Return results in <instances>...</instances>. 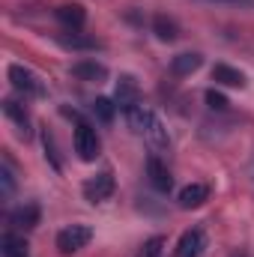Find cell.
<instances>
[{
	"mask_svg": "<svg viewBox=\"0 0 254 257\" xmlns=\"http://www.w3.org/2000/svg\"><path fill=\"white\" fill-rule=\"evenodd\" d=\"M233 257H248V254H233Z\"/></svg>",
	"mask_w": 254,
	"mask_h": 257,
	"instance_id": "cell-24",
	"label": "cell"
},
{
	"mask_svg": "<svg viewBox=\"0 0 254 257\" xmlns=\"http://www.w3.org/2000/svg\"><path fill=\"white\" fill-rule=\"evenodd\" d=\"M72 141H75V153H78L81 162H96L102 144H99V135H96V128L90 126V123H78Z\"/></svg>",
	"mask_w": 254,
	"mask_h": 257,
	"instance_id": "cell-1",
	"label": "cell"
},
{
	"mask_svg": "<svg viewBox=\"0 0 254 257\" xmlns=\"http://www.w3.org/2000/svg\"><path fill=\"white\" fill-rule=\"evenodd\" d=\"M9 221H12V227H18V230H33V227L39 224V206H36V203H21L18 209H12Z\"/></svg>",
	"mask_w": 254,
	"mask_h": 257,
	"instance_id": "cell-11",
	"label": "cell"
},
{
	"mask_svg": "<svg viewBox=\"0 0 254 257\" xmlns=\"http://www.w3.org/2000/svg\"><path fill=\"white\" fill-rule=\"evenodd\" d=\"M57 42L69 48V51H96L99 48V42L96 39H90V36H81L78 30H69V33H60L57 36Z\"/></svg>",
	"mask_w": 254,
	"mask_h": 257,
	"instance_id": "cell-14",
	"label": "cell"
},
{
	"mask_svg": "<svg viewBox=\"0 0 254 257\" xmlns=\"http://www.w3.org/2000/svg\"><path fill=\"white\" fill-rule=\"evenodd\" d=\"M90 108H93V114H96L102 123H111V120H114V114H117V102H111V99H105V96H99Z\"/></svg>",
	"mask_w": 254,
	"mask_h": 257,
	"instance_id": "cell-19",
	"label": "cell"
},
{
	"mask_svg": "<svg viewBox=\"0 0 254 257\" xmlns=\"http://www.w3.org/2000/svg\"><path fill=\"white\" fill-rule=\"evenodd\" d=\"M206 197H209V189L203 183H191L180 192V206L183 209H197L200 203H206Z\"/></svg>",
	"mask_w": 254,
	"mask_h": 257,
	"instance_id": "cell-15",
	"label": "cell"
},
{
	"mask_svg": "<svg viewBox=\"0 0 254 257\" xmlns=\"http://www.w3.org/2000/svg\"><path fill=\"white\" fill-rule=\"evenodd\" d=\"M153 33H156L162 42H174V39L180 36V27H177L174 18H168V15H156V18H153Z\"/></svg>",
	"mask_w": 254,
	"mask_h": 257,
	"instance_id": "cell-17",
	"label": "cell"
},
{
	"mask_svg": "<svg viewBox=\"0 0 254 257\" xmlns=\"http://www.w3.org/2000/svg\"><path fill=\"white\" fill-rule=\"evenodd\" d=\"M147 177H150L153 189H159V192H171V189H174V177H171L168 165H165L159 156H150V159H147Z\"/></svg>",
	"mask_w": 254,
	"mask_h": 257,
	"instance_id": "cell-8",
	"label": "cell"
},
{
	"mask_svg": "<svg viewBox=\"0 0 254 257\" xmlns=\"http://www.w3.org/2000/svg\"><path fill=\"white\" fill-rule=\"evenodd\" d=\"M90 239H93V230H90L87 224H69V227H63V230L57 233V251H60V254H75V251H81Z\"/></svg>",
	"mask_w": 254,
	"mask_h": 257,
	"instance_id": "cell-2",
	"label": "cell"
},
{
	"mask_svg": "<svg viewBox=\"0 0 254 257\" xmlns=\"http://www.w3.org/2000/svg\"><path fill=\"white\" fill-rule=\"evenodd\" d=\"M3 114H6L9 120H15V126H18V132H21L24 138H30V117H27L24 105H18L15 99H6V102H3Z\"/></svg>",
	"mask_w": 254,
	"mask_h": 257,
	"instance_id": "cell-16",
	"label": "cell"
},
{
	"mask_svg": "<svg viewBox=\"0 0 254 257\" xmlns=\"http://www.w3.org/2000/svg\"><path fill=\"white\" fill-rule=\"evenodd\" d=\"M0 251H3V257H27V242L15 233H6L0 242Z\"/></svg>",
	"mask_w": 254,
	"mask_h": 257,
	"instance_id": "cell-18",
	"label": "cell"
},
{
	"mask_svg": "<svg viewBox=\"0 0 254 257\" xmlns=\"http://www.w3.org/2000/svg\"><path fill=\"white\" fill-rule=\"evenodd\" d=\"M9 81H12V87H15L18 93H24V96H45V87H42L39 75L30 72L27 66L12 63L9 66Z\"/></svg>",
	"mask_w": 254,
	"mask_h": 257,
	"instance_id": "cell-3",
	"label": "cell"
},
{
	"mask_svg": "<svg viewBox=\"0 0 254 257\" xmlns=\"http://www.w3.org/2000/svg\"><path fill=\"white\" fill-rule=\"evenodd\" d=\"M117 189V183H114V174L111 171H99L96 177H90L87 183H84V197L90 200V203H102V200H108L111 194Z\"/></svg>",
	"mask_w": 254,
	"mask_h": 257,
	"instance_id": "cell-4",
	"label": "cell"
},
{
	"mask_svg": "<svg viewBox=\"0 0 254 257\" xmlns=\"http://www.w3.org/2000/svg\"><path fill=\"white\" fill-rule=\"evenodd\" d=\"M57 21L66 30H81L84 21H87V12H84L81 3H63V6H57Z\"/></svg>",
	"mask_w": 254,
	"mask_h": 257,
	"instance_id": "cell-10",
	"label": "cell"
},
{
	"mask_svg": "<svg viewBox=\"0 0 254 257\" xmlns=\"http://www.w3.org/2000/svg\"><path fill=\"white\" fill-rule=\"evenodd\" d=\"M72 78H78V81H93V84H102L105 78H108V66L99 63V60H78V63H72Z\"/></svg>",
	"mask_w": 254,
	"mask_h": 257,
	"instance_id": "cell-9",
	"label": "cell"
},
{
	"mask_svg": "<svg viewBox=\"0 0 254 257\" xmlns=\"http://www.w3.org/2000/svg\"><path fill=\"white\" fill-rule=\"evenodd\" d=\"M203 248H206V233L200 227H189L177 242V257H200Z\"/></svg>",
	"mask_w": 254,
	"mask_h": 257,
	"instance_id": "cell-7",
	"label": "cell"
},
{
	"mask_svg": "<svg viewBox=\"0 0 254 257\" xmlns=\"http://www.w3.org/2000/svg\"><path fill=\"white\" fill-rule=\"evenodd\" d=\"M0 180H3V192H6V194H12V189H15V183H12V171H9L6 165L0 168Z\"/></svg>",
	"mask_w": 254,
	"mask_h": 257,
	"instance_id": "cell-22",
	"label": "cell"
},
{
	"mask_svg": "<svg viewBox=\"0 0 254 257\" xmlns=\"http://www.w3.org/2000/svg\"><path fill=\"white\" fill-rule=\"evenodd\" d=\"M212 81L215 84H224V87H245V75L239 69L227 63H215L212 66Z\"/></svg>",
	"mask_w": 254,
	"mask_h": 257,
	"instance_id": "cell-13",
	"label": "cell"
},
{
	"mask_svg": "<svg viewBox=\"0 0 254 257\" xmlns=\"http://www.w3.org/2000/svg\"><path fill=\"white\" fill-rule=\"evenodd\" d=\"M114 102H117V108L126 114L129 108H135V105H141V87H138V81L132 78V75H123L120 81H117V93H114Z\"/></svg>",
	"mask_w": 254,
	"mask_h": 257,
	"instance_id": "cell-6",
	"label": "cell"
},
{
	"mask_svg": "<svg viewBox=\"0 0 254 257\" xmlns=\"http://www.w3.org/2000/svg\"><path fill=\"white\" fill-rule=\"evenodd\" d=\"M126 123H129V128H132L135 135L147 138V135L156 128L159 117L153 114V108H147V105H135V108H129L126 111Z\"/></svg>",
	"mask_w": 254,
	"mask_h": 257,
	"instance_id": "cell-5",
	"label": "cell"
},
{
	"mask_svg": "<svg viewBox=\"0 0 254 257\" xmlns=\"http://www.w3.org/2000/svg\"><path fill=\"white\" fill-rule=\"evenodd\" d=\"M203 66V57L197 54V51H186V54H177L174 60H171V72L177 75V78H186L191 72H197Z\"/></svg>",
	"mask_w": 254,
	"mask_h": 257,
	"instance_id": "cell-12",
	"label": "cell"
},
{
	"mask_svg": "<svg viewBox=\"0 0 254 257\" xmlns=\"http://www.w3.org/2000/svg\"><path fill=\"white\" fill-rule=\"evenodd\" d=\"M206 105H209V108H215V111H224V108H227V99H224L221 93L209 90V93H206Z\"/></svg>",
	"mask_w": 254,
	"mask_h": 257,
	"instance_id": "cell-21",
	"label": "cell"
},
{
	"mask_svg": "<svg viewBox=\"0 0 254 257\" xmlns=\"http://www.w3.org/2000/svg\"><path fill=\"white\" fill-rule=\"evenodd\" d=\"M162 254H165V236H150L138 251V257H162Z\"/></svg>",
	"mask_w": 254,
	"mask_h": 257,
	"instance_id": "cell-20",
	"label": "cell"
},
{
	"mask_svg": "<svg viewBox=\"0 0 254 257\" xmlns=\"http://www.w3.org/2000/svg\"><path fill=\"white\" fill-rule=\"evenodd\" d=\"M206 3H221V6H242V9H254V0H206Z\"/></svg>",
	"mask_w": 254,
	"mask_h": 257,
	"instance_id": "cell-23",
	"label": "cell"
}]
</instances>
